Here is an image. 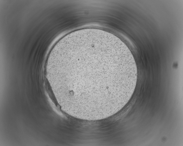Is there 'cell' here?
Segmentation results:
<instances>
[{
    "label": "cell",
    "instance_id": "6da1fadb",
    "mask_svg": "<svg viewBox=\"0 0 183 146\" xmlns=\"http://www.w3.org/2000/svg\"><path fill=\"white\" fill-rule=\"evenodd\" d=\"M56 87L71 105L94 109L112 101L133 76L129 59L115 48L93 41L70 47L54 61Z\"/></svg>",
    "mask_w": 183,
    "mask_h": 146
}]
</instances>
